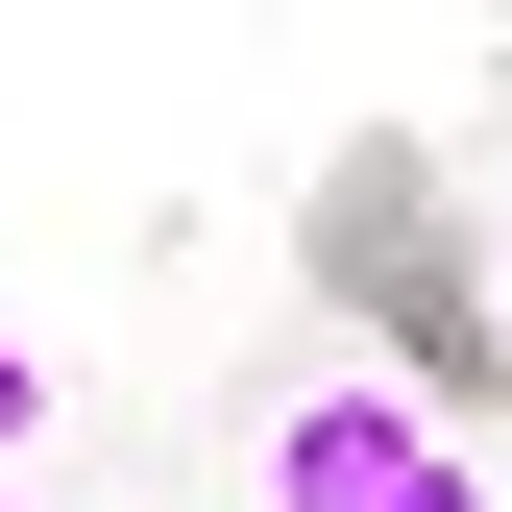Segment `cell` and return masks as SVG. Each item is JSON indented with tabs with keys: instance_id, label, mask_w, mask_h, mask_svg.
<instances>
[{
	"instance_id": "1",
	"label": "cell",
	"mask_w": 512,
	"mask_h": 512,
	"mask_svg": "<svg viewBox=\"0 0 512 512\" xmlns=\"http://www.w3.org/2000/svg\"><path fill=\"white\" fill-rule=\"evenodd\" d=\"M244 512H488V464H464V415H415V391H293Z\"/></svg>"
},
{
	"instance_id": "2",
	"label": "cell",
	"mask_w": 512,
	"mask_h": 512,
	"mask_svg": "<svg viewBox=\"0 0 512 512\" xmlns=\"http://www.w3.org/2000/svg\"><path fill=\"white\" fill-rule=\"evenodd\" d=\"M25 488H49V366L0 342V512H25Z\"/></svg>"
}]
</instances>
